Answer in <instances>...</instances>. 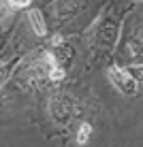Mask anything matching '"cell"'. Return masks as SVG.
<instances>
[{
  "mask_svg": "<svg viewBox=\"0 0 143 147\" xmlns=\"http://www.w3.org/2000/svg\"><path fill=\"white\" fill-rule=\"evenodd\" d=\"M109 81L113 83L115 90H120L122 94H135L137 92V81L126 73V68H117V66H111L109 68Z\"/></svg>",
  "mask_w": 143,
  "mask_h": 147,
  "instance_id": "1",
  "label": "cell"
},
{
  "mask_svg": "<svg viewBox=\"0 0 143 147\" xmlns=\"http://www.w3.org/2000/svg\"><path fill=\"white\" fill-rule=\"evenodd\" d=\"M49 113L58 124H66L73 117V102L66 96H54L49 102Z\"/></svg>",
  "mask_w": 143,
  "mask_h": 147,
  "instance_id": "2",
  "label": "cell"
},
{
  "mask_svg": "<svg viewBox=\"0 0 143 147\" xmlns=\"http://www.w3.org/2000/svg\"><path fill=\"white\" fill-rule=\"evenodd\" d=\"M28 22H30L32 30L39 34V36H45V34H47V26H45V19H43V13H41V11L30 9V11H28Z\"/></svg>",
  "mask_w": 143,
  "mask_h": 147,
  "instance_id": "3",
  "label": "cell"
},
{
  "mask_svg": "<svg viewBox=\"0 0 143 147\" xmlns=\"http://www.w3.org/2000/svg\"><path fill=\"white\" fill-rule=\"evenodd\" d=\"M90 132H92V126L90 124H81L79 126V132H77V145H85V143H88Z\"/></svg>",
  "mask_w": 143,
  "mask_h": 147,
  "instance_id": "4",
  "label": "cell"
},
{
  "mask_svg": "<svg viewBox=\"0 0 143 147\" xmlns=\"http://www.w3.org/2000/svg\"><path fill=\"white\" fill-rule=\"evenodd\" d=\"M47 77L52 79V81H60V79H64V68H60V64H54V66H49Z\"/></svg>",
  "mask_w": 143,
  "mask_h": 147,
  "instance_id": "5",
  "label": "cell"
},
{
  "mask_svg": "<svg viewBox=\"0 0 143 147\" xmlns=\"http://www.w3.org/2000/svg\"><path fill=\"white\" fill-rule=\"evenodd\" d=\"M126 73H128L135 81H143V66L141 68H126Z\"/></svg>",
  "mask_w": 143,
  "mask_h": 147,
  "instance_id": "6",
  "label": "cell"
},
{
  "mask_svg": "<svg viewBox=\"0 0 143 147\" xmlns=\"http://www.w3.org/2000/svg\"><path fill=\"white\" fill-rule=\"evenodd\" d=\"M32 0H9V7L11 9H26Z\"/></svg>",
  "mask_w": 143,
  "mask_h": 147,
  "instance_id": "7",
  "label": "cell"
}]
</instances>
